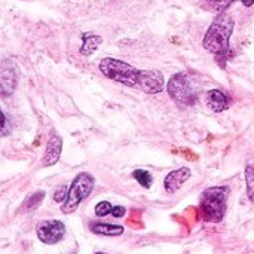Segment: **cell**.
<instances>
[{
    "label": "cell",
    "mask_w": 254,
    "mask_h": 254,
    "mask_svg": "<svg viewBox=\"0 0 254 254\" xmlns=\"http://www.w3.org/2000/svg\"><path fill=\"white\" fill-rule=\"evenodd\" d=\"M98 67L107 79L146 94H159L165 89V79L159 70H140L122 60L110 57L103 58Z\"/></svg>",
    "instance_id": "6da1fadb"
},
{
    "label": "cell",
    "mask_w": 254,
    "mask_h": 254,
    "mask_svg": "<svg viewBox=\"0 0 254 254\" xmlns=\"http://www.w3.org/2000/svg\"><path fill=\"white\" fill-rule=\"evenodd\" d=\"M234 27L235 22L232 16L226 12H220L208 27L202 40V46L205 48V51L214 55L217 64L222 68L226 67L228 60L232 57L231 36L234 33Z\"/></svg>",
    "instance_id": "7a4b0ae2"
},
{
    "label": "cell",
    "mask_w": 254,
    "mask_h": 254,
    "mask_svg": "<svg viewBox=\"0 0 254 254\" xmlns=\"http://www.w3.org/2000/svg\"><path fill=\"white\" fill-rule=\"evenodd\" d=\"M231 189L228 186L207 188L199 198V214L207 223H220L226 214L228 196Z\"/></svg>",
    "instance_id": "3957f363"
},
{
    "label": "cell",
    "mask_w": 254,
    "mask_h": 254,
    "mask_svg": "<svg viewBox=\"0 0 254 254\" xmlns=\"http://www.w3.org/2000/svg\"><path fill=\"white\" fill-rule=\"evenodd\" d=\"M94 186H95V179H94L92 174H89V173H79L73 179V182H71V185L68 188V192H67V198H65V201L61 205L63 214L74 213L79 208L80 202L91 195Z\"/></svg>",
    "instance_id": "277c9868"
},
{
    "label": "cell",
    "mask_w": 254,
    "mask_h": 254,
    "mask_svg": "<svg viewBox=\"0 0 254 254\" xmlns=\"http://www.w3.org/2000/svg\"><path fill=\"white\" fill-rule=\"evenodd\" d=\"M167 92L170 98L180 107H190L196 103V92L190 85L186 73H176L167 83Z\"/></svg>",
    "instance_id": "5b68a950"
},
{
    "label": "cell",
    "mask_w": 254,
    "mask_h": 254,
    "mask_svg": "<svg viewBox=\"0 0 254 254\" xmlns=\"http://www.w3.org/2000/svg\"><path fill=\"white\" fill-rule=\"evenodd\" d=\"M36 234H37V238L40 243H43L46 246H55L64 238L65 225L61 220H55V219L43 220L39 223Z\"/></svg>",
    "instance_id": "8992f818"
},
{
    "label": "cell",
    "mask_w": 254,
    "mask_h": 254,
    "mask_svg": "<svg viewBox=\"0 0 254 254\" xmlns=\"http://www.w3.org/2000/svg\"><path fill=\"white\" fill-rule=\"evenodd\" d=\"M61 150H63V138L58 134H52L49 137V140H48L45 155H43V159H42V165L43 167L55 165L60 161Z\"/></svg>",
    "instance_id": "52a82bcc"
},
{
    "label": "cell",
    "mask_w": 254,
    "mask_h": 254,
    "mask_svg": "<svg viewBox=\"0 0 254 254\" xmlns=\"http://www.w3.org/2000/svg\"><path fill=\"white\" fill-rule=\"evenodd\" d=\"M192 176V171L188 167H182L179 170H174L171 173L167 174V177L164 179V188L168 193H174L177 192L182 185L185 182H188Z\"/></svg>",
    "instance_id": "ba28073f"
},
{
    "label": "cell",
    "mask_w": 254,
    "mask_h": 254,
    "mask_svg": "<svg viewBox=\"0 0 254 254\" xmlns=\"http://www.w3.org/2000/svg\"><path fill=\"white\" fill-rule=\"evenodd\" d=\"M207 104L213 112L220 113V112H225L229 109L231 98L220 89H211L207 94Z\"/></svg>",
    "instance_id": "9c48e42d"
},
{
    "label": "cell",
    "mask_w": 254,
    "mask_h": 254,
    "mask_svg": "<svg viewBox=\"0 0 254 254\" xmlns=\"http://www.w3.org/2000/svg\"><path fill=\"white\" fill-rule=\"evenodd\" d=\"M89 231L95 235L101 237H121L125 232V228L121 225H112V223H103V222H91Z\"/></svg>",
    "instance_id": "30bf717a"
},
{
    "label": "cell",
    "mask_w": 254,
    "mask_h": 254,
    "mask_svg": "<svg viewBox=\"0 0 254 254\" xmlns=\"http://www.w3.org/2000/svg\"><path fill=\"white\" fill-rule=\"evenodd\" d=\"M82 40H83V43H82V48H80V54L82 55H86V57L91 55L94 51H97L98 46L103 42V39L100 36L94 34V33H85V34H82Z\"/></svg>",
    "instance_id": "8fae6325"
},
{
    "label": "cell",
    "mask_w": 254,
    "mask_h": 254,
    "mask_svg": "<svg viewBox=\"0 0 254 254\" xmlns=\"http://www.w3.org/2000/svg\"><path fill=\"white\" fill-rule=\"evenodd\" d=\"M45 196H46V193H45L43 190H37V192L31 193V195L27 196L25 201L22 202V205H21V208H19V213H30V211L37 210V208L42 205Z\"/></svg>",
    "instance_id": "7c38bea8"
},
{
    "label": "cell",
    "mask_w": 254,
    "mask_h": 254,
    "mask_svg": "<svg viewBox=\"0 0 254 254\" xmlns=\"http://www.w3.org/2000/svg\"><path fill=\"white\" fill-rule=\"evenodd\" d=\"M234 1H241L247 7L254 4V0H205V3L217 12H225Z\"/></svg>",
    "instance_id": "4fadbf2b"
},
{
    "label": "cell",
    "mask_w": 254,
    "mask_h": 254,
    "mask_svg": "<svg viewBox=\"0 0 254 254\" xmlns=\"http://www.w3.org/2000/svg\"><path fill=\"white\" fill-rule=\"evenodd\" d=\"M132 177H134V179L137 180V183H138L141 188H144V189H149L150 185H152V182H153L152 174H150L149 171H146V170H134V171H132Z\"/></svg>",
    "instance_id": "5bb4252c"
},
{
    "label": "cell",
    "mask_w": 254,
    "mask_h": 254,
    "mask_svg": "<svg viewBox=\"0 0 254 254\" xmlns=\"http://www.w3.org/2000/svg\"><path fill=\"white\" fill-rule=\"evenodd\" d=\"M246 176V185H247V196L254 204V165L249 164L244 171Z\"/></svg>",
    "instance_id": "9a60e30c"
},
{
    "label": "cell",
    "mask_w": 254,
    "mask_h": 254,
    "mask_svg": "<svg viewBox=\"0 0 254 254\" xmlns=\"http://www.w3.org/2000/svg\"><path fill=\"white\" fill-rule=\"evenodd\" d=\"M113 205L109 201H101L95 205V216L97 217H106L107 214H112Z\"/></svg>",
    "instance_id": "2e32d148"
},
{
    "label": "cell",
    "mask_w": 254,
    "mask_h": 254,
    "mask_svg": "<svg viewBox=\"0 0 254 254\" xmlns=\"http://www.w3.org/2000/svg\"><path fill=\"white\" fill-rule=\"evenodd\" d=\"M67 192H68V189L67 188H60L55 193H54V201L55 202H64L65 201V198H67Z\"/></svg>",
    "instance_id": "e0dca14e"
},
{
    "label": "cell",
    "mask_w": 254,
    "mask_h": 254,
    "mask_svg": "<svg viewBox=\"0 0 254 254\" xmlns=\"http://www.w3.org/2000/svg\"><path fill=\"white\" fill-rule=\"evenodd\" d=\"M125 213H127V208H125V207H122V205H116V207H113V208H112V216H113L115 219H121V217H124V216H125Z\"/></svg>",
    "instance_id": "ac0fdd59"
},
{
    "label": "cell",
    "mask_w": 254,
    "mask_h": 254,
    "mask_svg": "<svg viewBox=\"0 0 254 254\" xmlns=\"http://www.w3.org/2000/svg\"><path fill=\"white\" fill-rule=\"evenodd\" d=\"M6 131H7V121H6L4 113L0 110V135H4Z\"/></svg>",
    "instance_id": "d6986e66"
},
{
    "label": "cell",
    "mask_w": 254,
    "mask_h": 254,
    "mask_svg": "<svg viewBox=\"0 0 254 254\" xmlns=\"http://www.w3.org/2000/svg\"><path fill=\"white\" fill-rule=\"evenodd\" d=\"M95 254H107V253H101V252H100V253H95Z\"/></svg>",
    "instance_id": "ffe728a7"
}]
</instances>
